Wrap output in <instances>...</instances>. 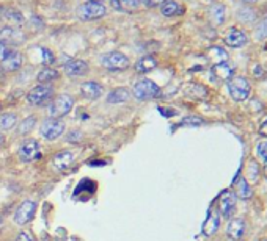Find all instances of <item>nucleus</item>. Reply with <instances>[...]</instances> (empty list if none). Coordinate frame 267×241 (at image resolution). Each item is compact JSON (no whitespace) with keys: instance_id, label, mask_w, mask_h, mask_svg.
I'll return each mask as SVG.
<instances>
[{"instance_id":"423d86ee","label":"nucleus","mask_w":267,"mask_h":241,"mask_svg":"<svg viewBox=\"0 0 267 241\" xmlns=\"http://www.w3.org/2000/svg\"><path fill=\"white\" fill-rule=\"evenodd\" d=\"M65 131V124L58 121V119H46L43 124H41V137L49 140V141H54L57 138H60L61 135H63Z\"/></svg>"},{"instance_id":"412c9836","label":"nucleus","mask_w":267,"mask_h":241,"mask_svg":"<svg viewBox=\"0 0 267 241\" xmlns=\"http://www.w3.org/2000/svg\"><path fill=\"white\" fill-rule=\"evenodd\" d=\"M227 232H228V236L230 238H233L236 241L240 239L244 236V233H245V223H244V219H239V218L233 219V221L228 224Z\"/></svg>"},{"instance_id":"72a5a7b5","label":"nucleus","mask_w":267,"mask_h":241,"mask_svg":"<svg viewBox=\"0 0 267 241\" xmlns=\"http://www.w3.org/2000/svg\"><path fill=\"white\" fill-rule=\"evenodd\" d=\"M140 4H143V5H147V7H150V8H154V7H159V5H162L165 0H138Z\"/></svg>"},{"instance_id":"5701e85b","label":"nucleus","mask_w":267,"mask_h":241,"mask_svg":"<svg viewBox=\"0 0 267 241\" xmlns=\"http://www.w3.org/2000/svg\"><path fill=\"white\" fill-rule=\"evenodd\" d=\"M160 13L167 17H173V16H179L184 13V7H181L179 4H176L175 0H165L160 5Z\"/></svg>"},{"instance_id":"79ce46f5","label":"nucleus","mask_w":267,"mask_h":241,"mask_svg":"<svg viewBox=\"0 0 267 241\" xmlns=\"http://www.w3.org/2000/svg\"><path fill=\"white\" fill-rule=\"evenodd\" d=\"M244 2H247V4H255L256 0H244Z\"/></svg>"},{"instance_id":"0eeeda50","label":"nucleus","mask_w":267,"mask_h":241,"mask_svg":"<svg viewBox=\"0 0 267 241\" xmlns=\"http://www.w3.org/2000/svg\"><path fill=\"white\" fill-rule=\"evenodd\" d=\"M35 213H36V204L33 201H24L14 213V223L17 226H26L33 219Z\"/></svg>"},{"instance_id":"4c0bfd02","label":"nucleus","mask_w":267,"mask_h":241,"mask_svg":"<svg viewBox=\"0 0 267 241\" xmlns=\"http://www.w3.org/2000/svg\"><path fill=\"white\" fill-rule=\"evenodd\" d=\"M259 135H262V137H265L267 138V119L261 124V127H259Z\"/></svg>"},{"instance_id":"f704fd0d","label":"nucleus","mask_w":267,"mask_h":241,"mask_svg":"<svg viewBox=\"0 0 267 241\" xmlns=\"http://www.w3.org/2000/svg\"><path fill=\"white\" fill-rule=\"evenodd\" d=\"M82 138V133H80V131L79 130H72L71 131V133L66 137V140L69 141V143H74V141H79Z\"/></svg>"},{"instance_id":"bb28decb","label":"nucleus","mask_w":267,"mask_h":241,"mask_svg":"<svg viewBox=\"0 0 267 241\" xmlns=\"http://www.w3.org/2000/svg\"><path fill=\"white\" fill-rule=\"evenodd\" d=\"M38 82L41 83V85H46V83H49V82H54V80H57L58 78V72L55 71V69H51V68H46V69H43L39 74H38Z\"/></svg>"},{"instance_id":"2eb2a0df","label":"nucleus","mask_w":267,"mask_h":241,"mask_svg":"<svg viewBox=\"0 0 267 241\" xmlns=\"http://www.w3.org/2000/svg\"><path fill=\"white\" fill-rule=\"evenodd\" d=\"M80 93L85 99L96 100L102 96V86L96 82H85V83H82V86H80Z\"/></svg>"},{"instance_id":"a878e982","label":"nucleus","mask_w":267,"mask_h":241,"mask_svg":"<svg viewBox=\"0 0 267 241\" xmlns=\"http://www.w3.org/2000/svg\"><path fill=\"white\" fill-rule=\"evenodd\" d=\"M20 36L19 32H16L14 29H4L2 32H0V41H4V42H20L22 41V38H17Z\"/></svg>"},{"instance_id":"393cba45","label":"nucleus","mask_w":267,"mask_h":241,"mask_svg":"<svg viewBox=\"0 0 267 241\" xmlns=\"http://www.w3.org/2000/svg\"><path fill=\"white\" fill-rule=\"evenodd\" d=\"M208 57L214 64H220V63L228 61V53L220 47H211L209 52H208Z\"/></svg>"},{"instance_id":"39448f33","label":"nucleus","mask_w":267,"mask_h":241,"mask_svg":"<svg viewBox=\"0 0 267 241\" xmlns=\"http://www.w3.org/2000/svg\"><path fill=\"white\" fill-rule=\"evenodd\" d=\"M52 96H54V88L51 85H38L33 90L29 91L27 100H29V103L39 106V105H44Z\"/></svg>"},{"instance_id":"1a4fd4ad","label":"nucleus","mask_w":267,"mask_h":241,"mask_svg":"<svg viewBox=\"0 0 267 241\" xmlns=\"http://www.w3.org/2000/svg\"><path fill=\"white\" fill-rule=\"evenodd\" d=\"M236 201H237V197L233 191L227 190V191H223L220 196H219V213L223 216V218H230L233 216L234 210H236Z\"/></svg>"},{"instance_id":"ea45409f","label":"nucleus","mask_w":267,"mask_h":241,"mask_svg":"<svg viewBox=\"0 0 267 241\" xmlns=\"http://www.w3.org/2000/svg\"><path fill=\"white\" fill-rule=\"evenodd\" d=\"M4 141H5V138H4V135L0 133V144H4Z\"/></svg>"},{"instance_id":"f257e3e1","label":"nucleus","mask_w":267,"mask_h":241,"mask_svg":"<svg viewBox=\"0 0 267 241\" xmlns=\"http://www.w3.org/2000/svg\"><path fill=\"white\" fill-rule=\"evenodd\" d=\"M132 94L138 100H150L160 94V88L150 78H141L140 82L135 83Z\"/></svg>"},{"instance_id":"473e14b6","label":"nucleus","mask_w":267,"mask_h":241,"mask_svg":"<svg viewBox=\"0 0 267 241\" xmlns=\"http://www.w3.org/2000/svg\"><path fill=\"white\" fill-rule=\"evenodd\" d=\"M41 53H43V63L44 64L54 63V53L49 49H41Z\"/></svg>"},{"instance_id":"a211bd4d","label":"nucleus","mask_w":267,"mask_h":241,"mask_svg":"<svg viewBox=\"0 0 267 241\" xmlns=\"http://www.w3.org/2000/svg\"><path fill=\"white\" fill-rule=\"evenodd\" d=\"M112 7L121 13H134L140 8L138 0H110Z\"/></svg>"},{"instance_id":"b1692460","label":"nucleus","mask_w":267,"mask_h":241,"mask_svg":"<svg viewBox=\"0 0 267 241\" xmlns=\"http://www.w3.org/2000/svg\"><path fill=\"white\" fill-rule=\"evenodd\" d=\"M129 90H126V88H116V90H113L109 96H107V102L109 103H123L129 100Z\"/></svg>"},{"instance_id":"aec40b11","label":"nucleus","mask_w":267,"mask_h":241,"mask_svg":"<svg viewBox=\"0 0 267 241\" xmlns=\"http://www.w3.org/2000/svg\"><path fill=\"white\" fill-rule=\"evenodd\" d=\"M225 16H227V8L222 4H214L209 8V20L214 25H222L225 22Z\"/></svg>"},{"instance_id":"37998d69","label":"nucleus","mask_w":267,"mask_h":241,"mask_svg":"<svg viewBox=\"0 0 267 241\" xmlns=\"http://www.w3.org/2000/svg\"><path fill=\"white\" fill-rule=\"evenodd\" d=\"M0 226H2V219H0Z\"/></svg>"},{"instance_id":"c03bdc74","label":"nucleus","mask_w":267,"mask_h":241,"mask_svg":"<svg viewBox=\"0 0 267 241\" xmlns=\"http://www.w3.org/2000/svg\"><path fill=\"white\" fill-rule=\"evenodd\" d=\"M261 241H267V239H261Z\"/></svg>"},{"instance_id":"f03ea898","label":"nucleus","mask_w":267,"mask_h":241,"mask_svg":"<svg viewBox=\"0 0 267 241\" xmlns=\"http://www.w3.org/2000/svg\"><path fill=\"white\" fill-rule=\"evenodd\" d=\"M228 91L231 94V97L237 102H242L245 99H249L252 86L250 82L244 77H233L231 80H228Z\"/></svg>"},{"instance_id":"4be33fe9","label":"nucleus","mask_w":267,"mask_h":241,"mask_svg":"<svg viewBox=\"0 0 267 241\" xmlns=\"http://www.w3.org/2000/svg\"><path fill=\"white\" fill-rule=\"evenodd\" d=\"M157 66V60L154 57H141L137 63H135V71L138 74H147V72H151L154 68Z\"/></svg>"},{"instance_id":"2f4dec72","label":"nucleus","mask_w":267,"mask_h":241,"mask_svg":"<svg viewBox=\"0 0 267 241\" xmlns=\"http://www.w3.org/2000/svg\"><path fill=\"white\" fill-rule=\"evenodd\" d=\"M13 50L10 49V46L7 42H4V41H0V58H5V57H8L10 53H11Z\"/></svg>"},{"instance_id":"6ab92c4d","label":"nucleus","mask_w":267,"mask_h":241,"mask_svg":"<svg viewBox=\"0 0 267 241\" xmlns=\"http://www.w3.org/2000/svg\"><path fill=\"white\" fill-rule=\"evenodd\" d=\"M219 226H220L219 215L215 211H209L206 221H204V224H203V233L206 235V236H212L217 232Z\"/></svg>"},{"instance_id":"7ed1b4c3","label":"nucleus","mask_w":267,"mask_h":241,"mask_svg":"<svg viewBox=\"0 0 267 241\" xmlns=\"http://www.w3.org/2000/svg\"><path fill=\"white\" fill-rule=\"evenodd\" d=\"M74 106V99L68 94H61L58 96L49 106V115L52 119H60L66 116Z\"/></svg>"},{"instance_id":"cd10ccee","label":"nucleus","mask_w":267,"mask_h":241,"mask_svg":"<svg viewBox=\"0 0 267 241\" xmlns=\"http://www.w3.org/2000/svg\"><path fill=\"white\" fill-rule=\"evenodd\" d=\"M35 124H36V118H35V116H29V118H26L22 122L19 124V127H17V133H19V135H26V133H29V131L33 130Z\"/></svg>"},{"instance_id":"9d476101","label":"nucleus","mask_w":267,"mask_h":241,"mask_svg":"<svg viewBox=\"0 0 267 241\" xmlns=\"http://www.w3.org/2000/svg\"><path fill=\"white\" fill-rule=\"evenodd\" d=\"M19 158L22 162H26V163L39 160L41 158V147H39L38 141H35V140L24 141L22 146H20V149H19Z\"/></svg>"},{"instance_id":"c85d7f7f","label":"nucleus","mask_w":267,"mask_h":241,"mask_svg":"<svg viewBox=\"0 0 267 241\" xmlns=\"http://www.w3.org/2000/svg\"><path fill=\"white\" fill-rule=\"evenodd\" d=\"M16 115L14 113H4L0 116V128L2 130H10L16 124Z\"/></svg>"},{"instance_id":"dca6fc26","label":"nucleus","mask_w":267,"mask_h":241,"mask_svg":"<svg viewBox=\"0 0 267 241\" xmlns=\"http://www.w3.org/2000/svg\"><path fill=\"white\" fill-rule=\"evenodd\" d=\"M234 186V194L236 197H240V199H250L252 197V188L247 182V179L244 177V175H237V179L234 180L233 183Z\"/></svg>"},{"instance_id":"9b49d317","label":"nucleus","mask_w":267,"mask_h":241,"mask_svg":"<svg viewBox=\"0 0 267 241\" xmlns=\"http://www.w3.org/2000/svg\"><path fill=\"white\" fill-rule=\"evenodd\" d=\"M223 41L230 47H242L247 44V35L239 29H230L223 36Z\"/></svg>"},{"instance_id":"f3484780","label":"nucleus","mask_w":267,"mask_h":241,"mask_svg":"<svg viewBox=\"0 0 267 241\" xmlns=\"http://www.w3.org/2000/svg\"><path fill=\"white\" fill-rule=\"evenodd\" d=\"M20 66H22V55H20L19 52H14V50L2 60V69L7 72L17 71Z\"/></svg>"},{"instance_id":"58836bf2","label":"nucleus","mask_w":267,"mask_h":241,"mask_svg":"<svg viewBox=\"0 0 267 241\" xmlns=\"http://www.w3.org/2000/svg\"><path fill=\"white\" fill-rule=\"evenodd\" d=\"M88 2H91V4H102L104 0H88Z\"/></svg>"},{"instance_id":"20e7f679","label":"nucleus","mask_w":267,"mask_h":241,"mask_svg":"<svg viewBox=\"0 0 267 241\" xmlns=\"http://www.w3.org/2000/svg\"><path fill=\"white\" fill-rule=\"evenodd\" d=\"M101 63L104 68L110 71H123L129 68V58L121 52H109L101 58Z\"/></svg>"},{"instance_id":"f8f14e48","label":"nucleus","mask_w":267,"mask_h":241,"mask_svg":"<svg viewBox=\"0 0 267 241\" xmlns=\"http://www.w3.org/2000/svg\"><path fill=\"white\" fill-rule=\"evenodd\" d=\"M63 69L71 77H82L88 72V64L84 60H71L63 66Z\"/></svg>"},{"instance_id":"c756f323","label":"nucleus","mask_w":267,"mask_h":241,"mask_svg":"<svg viewBox=\"0 0 267 241\" xmlns=\"http://www.w3.org/2000/svg\"><path fill=\"white\" fill-rule=\"evenodd\" d=\"M256 153H258V157L262 160V162H267V140L261 141L256 147Z\"/></svg>"},{"instance_id":"c9c22d12","label":"nucleus","mask_w":267,"mask_h":241,"mask_svg":"<svg viewBox=\"0 0 267 241\" xmlns=\"http://www.w3.org/2000/svg\"><path fill=\"white\" fill-rule=\"evenodd\" d=\"M16 241H33V236L29 232H20L16 238Z\"/></svg>"},{"instance_id":"a19ab883","label":"nucleus","mask_w":267,"mask_h":241,"mask_svg":"<svg viewBox=\"0 0 267 241\" xmlns=\"http://www.w3.org/2000/svg\"><path fill=\"white\" fill-rule=\"evenodd\" d=\"M264 177H265V179H267V165H265V166H264Z\"/></svg>"},{"instance_id":"ddd939ff","label":"nucleus","mask_w":267,"mask_h":241,"mask_svg":"<svg viewBox=\"0 0 267 241\" xmlns=\"http://www.w3.org/2000/svg\"><path fill=\"white\" fill-rule=\"evenodd\" d=\"M74 162V153L71 150H61L52 158V165L57 171H65Z\"/></svg>"},{"instance_id":"e433bc0d","label":"nucleus","mask_w":267,"mask_h":241,"mask_svg":"<svg viewBox=\"0 0 267 241\" xmlns=\"http://www.w3.org/2000/svg\"><path fill=\"white\" fill-rule=\"evenodd\" d=\"M184 124H195V125H198V124H201V119L200 118H186V119H184Z\"/></svg>"},{"instance_id":"6e6552de","label":"nucleus","mask_w":267,"mask_h":241,"mask_svg":"<svg viewBox=\"0 0 267 241\" xmlns=\"http://www.w3.org/2000/svg\"><path fill=\"white\" fill-rule=\"evenodd\" d=\"M107 10L102 4H91L87 2L84 5H80L77 8V16L84 20H93V19H99L102 16H106Z\"/></svg>"},{"instance_id":"4468645a","label":"nucleus","mask_w":267,"mask_h":241,"mask_svg":"<svg viewBox=\"0 0 267 241\" xmlns=\"http://www.w3.org/2000/svg\"><path fill=\"white\" fill-rule=\"evenodd\" d=\"M233 74H234V68L228 63H220V64H214L212 66V75L217 78V80H222V82H227V80H231L233 78Z\"/></svg>"},{"instance_id":"7c9ffc66","label":"nucleus","mask_w":267,"mask_h":241,"mask_svg":"<svg viewBox=\"0 0 267 241\" xmlns=\"http://www.w3.org/2000/svg\"><path fill=\"white\" fill-rule=\"evenodd\" d=\"M256 36L258 38H267V19L262 20L256 29Z\"/></svg>"}]
</instances>
